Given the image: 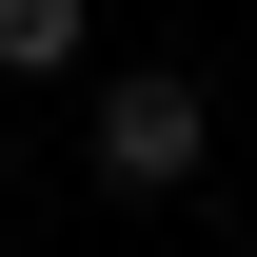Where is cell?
<instances>
[{
    "mask_svg": "<svg viewBox=\"0 0 257 257\" xmlns=\"http://www.w3.org/2000/svg\"><path fill=\"white\" fill-rule=\"evenodd\" d=\"M198 139H218V99H198V79H119V99H99V178H119V198H178Z\"/></svg>",
    "mask_w": 257,
    "mask_h": 257,
    "instance_id": "1",
    "label": "cell"
},
{
    "mask_svg": "<svg viewBox=\"0 0 257 257\" xmlns=\"http://www.w3.org/2000/svg\"><path fill=\"white\" fill-rule=\"evenodd\" d=\"M79 60V0H0V79H60Z\"/></svg>",
    "mask_w": 257,
    "mask_h": 257,
    "instance_id": "2",
    "label": "cell"
}]
</instances>
